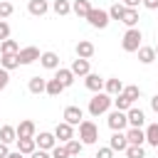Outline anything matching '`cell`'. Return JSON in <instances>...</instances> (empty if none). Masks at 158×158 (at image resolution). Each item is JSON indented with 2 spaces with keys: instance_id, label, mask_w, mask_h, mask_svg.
<instances>
[{
  "instance_id": "cell-1",
  "label": "cell",
  "mask_w": 158,
  "mask_h": 158,
  "mask_svg": "<svg viewBox=\"0 0 158 158\" xmlns=\"http://www.w3.org/2000/svg\"><path fill=\"white\" fill-rule=\"evenodd\" d=\"M111 104H114V96H109L106 91H99V94H94L89 99V114L91 116H101V114H106L111 109Z\"/></svg>"
},
{
  "instance_id": "cell-2",
  "label": "cell",
  "mask_w": 158,
  "mask_h": 158,
  "mask_svg": "<svg viewBox=\"0 0 158 158\" xmlns=\"http://www.w3.org/2000/svg\"><path fill=\"white\" fill-rule=\"evenodd\" d=\"M79 141H81L84 146H91V143H96V141H99V128H96V123H94V121L84 118V121L79 123Z\"/></svg>"
},
{
  "instance_id": "cell-3",
  "label": "cell",
  "mask_w": 158,
  "mask_h": 158,
  "mask_svg": "<svg viewBox=\"0 0 158 158\" xmlns=\"http://www.w3.org/2000/svg\"><path fill=\"white\" fill-rule=\"evenodd\" d=\"M141 40H143V35H141L138 27L126 30V32H123V40H121L123 52H138V49H141Z\"/></svg>"
},
{
  "instance_id": "cell-4",
  "label": "cell",
  "mask_w": 158,
  "mask_h": 158,
  "mask_svg": "<svg viewBox=\"0 0 158 158\" xmlns=\"http://www.w3.org/2000/svg\"><path fill=\"white\" fill-rule=\"evenodd\" d=\"M86 22H89L91 27H96V30H104V27L111 22V17H109V10H101V7H91V12L86 15Z\"/></svg>"
},
{
  "instance_id": "cell-5",
  "label": "cell",
  "mask_w": 158,
  "mask_h": 158,
  "mask_svg": "<svg viewBox=\"0 0 158 158\" xmlns=\"http://www.w3.org/2000/svg\"><path fill=\"white\" fill-rule=\"evenodd\" d=\"M106 123H109V128H111V131H123V128L128 126V118H126V111H118V109H114V111L109 114V118H106Z\"/></svg>"
},
{
  "instance_id": "cell-6",
  "label": "cell",
  "mask_w": 158,
  "mask_h": 158,
  "mask_svg": "<svg viewBox=\"0 0 158 158\" xmlns=\"http://www.w3.org/2000/svg\"><path fill=\"white\" fill-rule=\"evenodd\" d=\"M54 138H57L59 143H69V141L74 138V126H69L67 121L57 123V126H54Z\"/></svg>"
},
{
  "instance_id": "cell-7",
  "label": "cell",
  "mask_w": 158,
  "mask_h": 158,
  "mask_svg": "<svg viewBox=\"0 0 158 158\" xmlns=\"http://www.w3.org/2000/svg\"><path fill=\"white\" fill-rule=\"evenodd\" d=\"M62 118H64L69 126H79V123L84 121V111H81L79 106H67L64 114H62Z\"/></svg>"
},
{
  "instance_id": "cell-8",
  "label": "cell",
  "mask_w": 158,
  "mask_h": 158,
  "mask_svg": "<svg viewBox=\"0 0 158 158\" xmlns=\"http://www.w3.org/2000/svg\"><path fill=\"white\" fill-rule=\"evenodd\" d=\"M126 118H128V126H131V128H141V126L146 123V114H143V109H138V106H131V109L126 111Z\"/></svg>"
},
{
  "instance_id": "cell-9",
  "label": "cell",
  "mask_w": 158,
  "mask_h": 158,
  "mask_svg": "<svg viewBox=\"0 0 158 158\" xmlns=\"http://www.w3.org/2000/svg\"><path fill=\"white\" fill-rule=\"evenodd\" d=\"M42 54H40V49L37 47H22L20 52H17V59H20V64H32V62H37Z\"/></svg>"
},
{
  "instance_id": "cell-10",
  "label": "cell",
  "mask_w": 158,
  "mask_h": 158,
  "mask_svg": "<svg viewBox=\"0 0 158 158\" xmlns=\"http://www.w3.org/2000/svg\"><path fill=\"white\" fill-rule=\"evenodd\" d=\"M35 143H37V148H42V151H52V148L57 146V138H54V133L42 131L40 136H35Z\"/></svg>"
},
{
  "instance_id": "cell-11",
  "label": "cell",
  "mask_w": 158,
  "mask_h": 158,
  "mask_svg": "<svg viewBox=\"0 0 158 158\" xmlns=\"http://www.w3.org/2000/svg\"><path fill=\"white\" fill-rule=\"evenodd\" d=\"M109 148H111L114 153H116V151H118V153H121V151H126V148H128L126 133H123V131H114V136L109 138Z\"/></svg>"
},
{
  "instance_id": "cell-12",
  "label": "cell",
  "mask_w": 158,
  "mask_h": 158,
  "mask_svg": "<svg viewBox=\"0 0 158 158\" xmlns=\"http://www.w3.org/2000/svg\"><path fill=\"white\" fill-rule=\"evenodd\" d=\"M94 52H96L94 42H89V40H79V42H77V57H79V59H91Z\"/></svg>"
},
{
  "instance_id": "cell-13",
  "label": "cell",
  "mask_w": 158,
  "mask_h": 158,
  "mask_svg": "<svg viewBox=\"0 0 158 158\" xmlns=\"http://www.w3.org/2000/svg\"><path fill=\"white\" fill-rule=\"evenodd\" d=\"M84 84H86V89L89 91H94V94H99V91H104V84H106V79H101L99 74H86L84 77Z\"/></svg>"
},
{
  "instance_id": "cell-14",
  "label": "cell",
  "mask_w": 158,
  "mask_h": 158,
  "mask_svg": "<svg viewBox=\"0 0 158 158\" xmlns=\"http://www.w3.org/2000/svg\"><path fill=\"white\" fill-rule=\"evenodd\" d=\"M15 128H17V138H35V136H37V133H35V131H37V128H35V121H30V118L20 121Z\"/></svg>"
},
{
  "instance_id": "cell-15",
  "label": "cell",
  "mask_w": 158,
  "mask_h": 158,
  "mask_svg": "<svg viewBox=\"0 0 158 158\" xmlns=\"http://www.w3.org/2000/svg\"><path fill=\"white\" fill-rule=\"evenodd\" d=\"M126 141H128V146H143L146 143V131L143 128H128Z\"/></svg>"
},
{
  "instance_id": "cell-16",
  "label": "cell",
  "mask_w": 158,
  "mask_h": 158,
  "mask_svg": "<svg viewBox=\"0 0 158 158\" xmlns=\"http://www.w3.org/2000/svg\"><path fill=\"white\" fill-rule=\"evenodd\" d=\"M47 10H49L47 0H30V2H27V12H30V15H35V17L47 15Z\"/></svg>"
},
{
  "instance_id": "cell-17",
  "label": "cell",
  "mask_w": 158,
  "mask_h": 158,
  "mask_svg": "<svg viewBox=\"0 0 158 158\" xmlns=\"http://www.w3.org/2000/svg\"><path fill=\"white\" fill-rule=\"evenodd\" d=\"M72 72H74V77H86V74H91V67H89V59H74L72 62V67H69Z\"/></svg>"
},
{
  "instance_id": "cell-18",
  "label": "cell",
  "mask_w": 158,
  "mask_h": 158,
  "mask_svg": "<svg viewBox=\"0 0 158 158\" xmlns=\"http://www.w3.org/2000/svg\"><path fill=\"white\" fill-rule=\"evenodd\" d=\"M104 91H106L109 96H118V94L123 91V81H121L118 77H111V79H106V84H104Z\"/></svg>"
},
{
  "instance_id": "cell-19",
  "label": "cell",
  "mask_w": 158,
  "mask_h": 158,
  "mask_svg": "<svg viewBox=\"0 0 158 158\" xmlns=\"http://www.w3.org/2000/svg\"><path fill=\"white\" fill-rule=\"evenodd\" d=\"M40 64H42L44 69H59V57H57V52H42Z\"/></svg>"
},
{
  "instance_id": "cell-20",
  "label": "cell",
  "mask_w": 158,
  "mask_h": 158,
  "mask_svg": "<svg viewBox=\"0 0 158 158\" xmlns=\"http://www.w3.org/2000/svg\"><path fill=\"white\" fill-rule=\"evenodd\" d=\"M27 89H30V94H44V91H47V79H42V77H30Z\"/></svg>"
},
{
  "instance_id": "cell-21",
  "label": "cell",
  "mask_w": 158,
  "mask_h": 158,
  "mask_svg": "<svg viewBox=\"0 0 158 158\" xmlns=\"http://www.w3.org/2000/svg\"><path fill=\"white\" fill-rule=\"evenodd\" d=\"M15 141H17V128H15V126H7V123L0 126V143H7V146H10V143H15Z\"/></svg>"
},
{
  "instance_id": "cell-22",
  "label": "cell",
  "mask_w": 158,
  "mask_h": 158,
  "mask_svg": "<svg viewBox=\"0 0 158 158\" xmlns=\"http://www.w3.org/2000/svg\"><path fill=\"white\" fill-rule=\"evenodd\" d=\"M15 143H17V151H20L22 156H32V153L37 151V143H35V138H17Z\"/></svg>"
},
{
  "instance_id": "cell-23",
  "label": "cell",
  "mask_w": 158,
  "mask_h": 158,
  "mask_svg": "<svg viewBox=\"0 0 158 158\" xmlns=\"http://www.w3.org/2000/svg\"><path fill=\"white\" fill-rule=\"evenodd\" d=\"M136 54H138V62H141V64H151V62L158 59V57H156V49H153V47H146V44H141V49H138Z\"/></svg>"
},
{
  "instance_id": "cell-24",
  "label": "cell",
  "mask_w": 158,
  "mask_h": 158,
  "mask_svg": "<svg viewBox=\"0 0 158 158\" xmlns=\"http://www.w3.org/2000/svg\"><path fill=\"white\" fill-rule=\"evenodd\" d=\"M72 12L86 20V15L91 12V2H89V0H74V2H72Z\"/></svg>"
},
{
  "instance_id": "cell-25",
  "label": "cell",
  "mask_w": 158,
  "mask_h": 158,
  "mask_svg": "<svg viewBox=\"0 0 158 158\" xmlns=\"http://www.w3.org/2000/svg\"><path fill=\"white\" fill-rule=\"evenodd\" d=\"M54 79H59V81L64 84V89H67V86H72V84H74V79H77V77H74V72H72V69L59 67V69H57V74H54Z\"/></svg>"
},
{
  "instance_id": "cell-26",
  "label": "cell",
  "mask_w": 158,
  "mask_h": 158,
  "mask_svg": "<svg viewBox=\"0 0 158 158\" xmlns=\"http://www.w3.org/2000/svg\"><path fill=\"white\" fill-rule=\"evenodd\" d=\"M146 143L158 148V123H148L146 126Z\"/></svg>"
},
{
  "instance_id": "cell-27",
  "label": "cell",
  "mask_w": 158,
  "mask_h": 158,
  "mask_svg": "<svg viewBox=\"0 0 158 158\" xmlns=\"http://www.w3.org/2000/svg\"><path fill=\"white\" fill-rule=\"evenodd\" d=\"M64 91V84L59 81V79H47V91L44 94H49V96H59Z\"/></svg>"
},
{
  "instance_id": "cell-28",
  "label": "cell",
  "mask_w": 158,
  "mask_h": 158,
  "mask_svg": "<svg viewBox=\"0 0 158 158\" xmlns=\"http://www.w3.org/2000/svg\"><path fill=\"white\" fill-rule=\"evenodd\" d=\"M52 10H54L57 15L64 17V15L72 12V2H69V0H54V2H52Z\"/></svg>"
},
{
  "instance_id": "cell-29",
  "label": "cell",
  "mask_w": 158,
  "mask_h": 158,
  "mask_svg": "<svg viewBox=\"0 0 158 158\" xmlns=\"http://www.w3.org/2000/svg\"><path fill=\"white\" fill-rule=\"evenodd\" d=\"M121 22H123L128 30H131V27H136V25H138V10H128V7H126V12H123V20H121Z\"/></svg>"
},
{
  "instance_id": "cell-30",
  "label": "cell",
  "mask_w": 158,
  "mask_h": 158,
  "mask_svg": "<svg viewBox=\"0 0 158 158\" xmlns=\"http://www.w3.org/2000/svg\"><path fill=\"white\" fill-rule=\"evenodd\" d=\"M0 67L2 69H15V67H20V59H17V54H2V59H0Z\"/></svg>"
},
{
  "instance_id": "cell-31",
  "label": "cell",
  "mask_w": 158,
  "mask_h": 158,
  "mask_svg": "<svg viewBox=\"0 0 158 158\" xmlns=\"http://www.w3.org/2000/svg\"><path fill=\"white\" fill-rule=\"evenodd\" d=\"M114 106H116L118 111H128V109L133 106V101H131L126 94H118V96H114Z\"/></svg>"
},
{
  "instance_id": "cell-32",
  "label": "cell",
  "mask_w": 158,
  "mask_h": 158,
  "mask_svg": "<svg viewBox=\"0 0 158 158\" xmlns=\"http://www.w3.org/2000/svg\"><path fill=\"white\" fill-rule=\"evenodd\" d=\"M123 12H126V7H123V2H114L111 7H109V17L111 20H123Z\"/></svg>"
},
{
  "instance_id": "cell-33",
  "label": "cell",
  "mask_w": 158,
  "mask_h": 158,
  "mask_svg": "<svg viewBox=\"0 0 158 158\" xmlns=\"http://www.w3.org/2000/svg\"><path fill=\"white\" fill-rule=\"evenodd\" d=\"M0 52L2 54H17L20 52V44L15 40H5V42H0Z\"/></svg>"
},
{
  "instance_id": "cell-34",
  "label": "cell",
  "mask_w": 158,
  "mask_h": 158,
  "mask_svg": "<svg viewBox=\"0 0 158 158\" xmlns=\"http://www.w3.org/2000/svg\"><path fill=\"white\" fill-rule=\"evenodd\" d=\"M123 153H126V158H146V151H143V146H128Z\"/></svg>"
},
{
  "instance_id": "cell-35",
  "label": "cell",
  "mask_w": 158,
  "mask_h": 158,
  "mask_svg": "<svg viewBox=\"0 0 158 158\" xmlns=\"http://www.w3.org/2000/svg\"><path fill=\"white\" fill-rule=\"evenodd\" d=\"M121 94H126L131 101H136L138 96H141V86H136V84H128V86H123V91Z\"/></svg>"
},
{
  "instance_id": "cell-36",
  "label": "cell",
  "mask_w": 158,
  "mask_h": 158,
  "mask_svg": "<svg viewBox=\"0 0 158 158\" xmlns=\"http://www.w3.org/2000/svg\"><path fill=\"white\" fill-rule=\"evenodd\" d=\"M67 146V151H69V156H79L81 153V148H84V143L81 141H77V138H72L69 143H64Z\"/></svg>"
},
{
  "instance_id": "cell-37",
  "label": "cell",
  "mask_w": 158,
  "mask_h": 158,
  "mask_svg": "<svg viewBox=\"0 0 158 158\" xmlns=\"http://www.w3.org/2000/svg\"><path fill=\"white\" fill-rule=\"evenodd\" d=\"M49 153H52V158H72V156H69V151H67V146H64V143H57V146H54V148H52V151H49Z\"/></svg>"
},
{
  "instance_id": "cell-38",
  "label": "cell",
  "mask_w": 158,
  "mask_h": 158,
  "mask_svg": "<svg viewBox=\"0 0 158 158\" xmlns=\"http://www.w3.org/2000/svg\"><path fill=\"white\" fill-rule=\"evenodd\" d=\"M15 12V7H12V2H7V0H2L0 2V20H7L10 15Z\"/></svg>"
},
{
  "instance_id": "cell-39",
  "label": "cell",
  "mask_w": 158,
  "mask_h": 158,
  "mask_svg": "<svg viewBox=\"0 0 158 158\" xmlns=\"http://www.w3.org/2000/svg\"><path fill=\"white\" fill-rule=\"evenodd\" d=\"M5 40H10V25L5 20H0V42H5Z\"/></svg>"
},
{
  "instance_id": "cell-40",
  "label": "cell",
  "mask_w": 158,
  "mask_h": 158,
  "mask_svg": "<svg viewBox=\"0 0 158 158\" xmlns=\"http://www.w3.org/2000/svg\"><path fill=\"white\" fill-rule=\"evenodd\" d=\"M7 84H10V72L0 67V91H2V89H5Z\"/></svg>"
},
{
  "instance_id": "cell-41",
  "label": "cell",
  "mask_w": 158,
  "mask_h": 158,
  "mask_svg": "<svg viewBox=\"0 0 158 158\" xmlns=\"http://www.w3.org/2000/svg\"><path fill=\"white\" fill-rule=\"evenodd\" d=\"M96 158H114V151H111L109 146H104V148L96 151Z\"/></svg>"
},
{
  "instance_id": "cell-42",
  "label": "cell",
  "mask_w": 158,
  "mask_h": 158,
  "mask_svg": "<svg viewBox=\"0 0 158 158\" xmlns=\"http://www.w3.org/2000/svg\"><path fill=\"white\" fill-rule=\"evenodd\" d=\"M123 2V7H128V10H136L138 5H143V0H121Z\"/></svg>"
},
{
  "instance_id": "cell-43",
  "label": "cell",
  "mask_w": 158,
  "mask_h": 158,
  "mask_svg": "<svg viewBox=\"0 0 158 158\" xmlns=\"http://www.w3.org/2000/svg\"><path fill=\"white\" fill-rule=\"evenodd\" d=\"M30 158H52V153H49V151H42V148H37V151H35Z\"/></svg>"
},
{
  "instance_id": "cell-44",
  "label": "cell",
  "mask_w": 158,
  "mask_h": 158,
  "mask_svg": "<svg viewBox=\"0 0 158 158\" xmlns=\"http://www.w3.org/2000/svg\"><path fill=\"white\" fill-rule=\"evenodd\" d=\"M143 7H148V10H158V0H143Z\"/></svg>"
},
{
  "instance_id": "cell-45",
  "label": "cell",
  "mask_w": 158,
  "mask_h": 158,
  "mask_svg": "<svg viewBox=\"0 0 158 158\" xmlns=\"http://www.w3.org/2000/svg\"><path fill=\"white\" fill-rule=\"evenodd\" d=\"M10 156V148H7V143H0V158H7Z\"/></svg>"
},
{
  "instance_id": "cell-46",
  "label": "cell",
  "mask_w": 158,
  "mask_h": 158,
  "mask_svg": "<svg viewBox=\"0 0 158 158\" xmlns=\"http://www.w3.org/2000/svg\"><path fill=\"white\" fill-rule=\"evenodd\" d=\"M151 109H153V111H156V114H158V94H156V96H153V99H151Z\"/></svg>"
},
{
  "instance_id": "cell-47",
  "label": "cell",
  "mask_w": 158,
  "mask_h": 158,
  "mask_svg": "<svg viewBox=\"0 0 158 158\" xmlns=\"http://www.w3.org/2000/svg\"><path fill=\"white\" fill-rule=\"evenodd\" d=\"M7 158H25V156H22L20 151H10V156H7Z\"/></svg>"
},
{
  "instance_id": "cell-48",
  "label": "cell",
  "mask_w": 158,
  "mask_h": 158,
  "mask_svg": "<svg viewBox=\"0 0 158 158\" xmlns=\"http://www.w3.org/2000/svg\"><path fill=\"white\" fill-rule=\"evenodd\" d=\"M153 49H156V57H158V44H156V47H153Z\"/></svg>"
},
{
  "instance_id": "cell-49",
  "label": "cell",
  "mask_w": 158,
  "mask_h": 158,
  "mask_svg": "<svg viewBox=\"0 0 158 158\" xmlns=\"http://www.w3.org/2000/svg\"><path fill=\"white\" fill-rule=\"evenodd\" d=\"M0 2H2V0H0Z\"/></svg>"
},
{
  "instance_id": "cell-50",
  "label": "cell",
  "mask_w": 158,
  "mask_h": 158,
  "mask_svg": "<svg viewBox=\"0 0 158 158\" xmlns=\"http://www.w3.org/2000/svg\"><path fill=\"white\" fill-rule=\"evenodd\" d=\"M156 151H158V148H156Z\"/></svg>"
}]
</instances>
